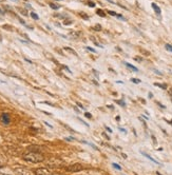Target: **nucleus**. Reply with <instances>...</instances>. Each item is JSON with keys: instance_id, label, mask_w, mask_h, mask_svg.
<instances>
[{"instance_id": "f257e3e1", "label": "nucleus", "mask_w": 172, "mask_h": 175, "mask_svg": "<svg viewBox=\"0 0 172 175\" xmlns=\"http://www.w3.org/2000/svg\"><path fill=\"white\" fill-rule=\"evenodd\" d=\"M22 158L25 160V162H34V164H37V162H41L44 160V156L39 152H35V151H29V152L25 153L22 155Z\"/></svg>"}, {"instance_id": "f03ea898", "label": "nucleus", "mask_w": 172, "mask_h": 175, "mask_svg": "<svg viewBox=\"0 0 172 175\" xmlns=\"http://www.w3.org/2000/svg\"><path fill=\"white\" fill-rule=\"evenodd\" d=\"M83 169H85V167L80 164H73V165H71V166H69V167L66 168L67 171L72 172V173H74V172H79Z\"/></svg>"}, {"instance_id": "7ed1b4c3", "label": "nucleus", "mask_w": 172, "mask_h": 175, "mask_svg": "<svg viewBox=\"0 0 172 175\" xmlns=\"http://www.w3.org/2000/svg\"><path fill=\"white\" fill-rule=\"evenodd\" d=\"M14 172H15L17 175H33V173L31 172V170H29L28 168H25V167L15 168Z\"/></svg>"}, {"instance_id": "20e7f679", "label": "nucleus", "mask_w": 172, "mask_h": 175, "mask_svg": "<svg viewBox=\"0 0 172 175\" xmlns=\"http://www.w3.org/2000/svg\"><path fill=\"white\" fill-rule=\"evenodd\" d=\"M35 175H59L58 173H53V172L49 171L45 168H38L34 171Z\"/></svg>"}, {"instance_id": "39448f33", "label": "nucleus", "mask_w": 172, "mask_h": 175, "mask_svg": "<svg viewBox=\"0 0 172 175\" xmlns=\"http://www.w3.org/2000/svg\"><path fill=\"white\" fill-rule=\"evenodd\" d=\"M0 121L3 122L4 125H9L10 121H11V118H10V115L8 113H2L1 117H0Z\"/></svg>"}, {"instance_id": "423d86ee", "label": "nucleus", "mask_w": 172, "mask_h": 175, "mask_svg": "<svg viewBox=\"0 0 172 175\" xmlns=\"http://www.w3.org/2000/svg\"><path fill=\"white\" fill-rule=\"evenodd\" d=\"M70 36L72 37V38H74V39H78V38H80V37L82 36V33L73 31V32H70Z\"/></svg>"}, {"instance_id": "0eeeda50", "label": "nucleus", "mask_w": 172, "mask_h": 175, "mask_svg": "<svg viewBox=\"0 0 172 175\" xmlns=\"http://www.w3.org/2000/svg\"><path fill=\"white\" fill-rule=\"evenodd\" d=\"M125 65H126L127 68L130 69V70H132L133 72H137V71H138L137 68L134 67V65H130V63H128V62H125Z\"/></svg>"}, {"instance_id": "6e6552de", "label": "nucleus", "mask_w": 172, "mask_h": 175, "mask_svg": "<svg viewBox=\"0 0 172 175\" xmlns=\"http://www.w3.org/2000/svg\"><path fill=\"white\" fill-rule=\"evenodd\" d=\"M90 39H91V40H92V41H93V42H94V44H95V46L99 47V48H104V47H102V46H101V44H100V43H99V42H98V41H97V40H96V39H95V37H94V36H91V37H90Z\"/></svg>"}, {"instance_id": "1a4fd4ad", "label": "nucleus", "mask_w": 172, "mask_h": 175, "mask_svg": "<svg viewBox=\"0 0 172 175\" xmlns=\"http://www.w3.org/2000/svg\"><path fill=\"white\" fill-rule=\"evenodd\" d=\"M142 153H143V155H144V156H146V157H147V158H149V159L151 160V162H153L154 164H156V165H159V162H156V160H155L154 158H152L151 156H150V155H148L147 153H144V152H142Z\"/></svg>"}, {"instance_id": "9d476101", "label": "nucleus", "mask_w": 172, "mask_h": 175, "mask_svg": "<svg viewBox=\"0 0 172 175\" xmlns=\"http://www.w3.org/2000/svg\"><path fill=\"white\" fill-rule=\"evenodd\" d=\"M152 8L154 9L155 13H156L157 15H159V14H161V9H159V6H156V4H155V3H152Z\"/></svg>"}, {"instance_id": "9b49d317", "label": "nucleus", "mask_w": 172, "mask_h": 175, "mask_svg": "<svg viewBox=\"0 0 172 175\" xmlns=\"http://www.w3.org/2000/svg\"><path fill=\"white\" fill-rule=\"evenodd\" d=\"M154 86L161 88V89H163V90H166L167 89V86H166V84H159V82H155Z\"/></svg>"}, {"instance_id": "f8f14e48", "label": "nucleus", "mask_w": 172, "mask_h": 175, "mask_svg": "<svg viewBox=\"0 0 172 175\" xmlns=\"http://www.w3.org/2000/svg\"><path fill=\"white\" fill-rule=\"evenodd\" d=\"M63 50H64V51H67V52H69V53L73 54V55L77 56V53H76V52H75V51H74V50H73V49H70V48H64Z\"/></svg>"}, {"instance_id": "ddd939ff", "label": "nucleus", "mask_w": 172, "mask_h": 175, "mask_svg": "<svg viewBox=\"0 0 172 175\" xmlns=\"http://www.w3.org/2000/svg\"><path fill=\"white\" fill-rule=\"evenodd\" d=\"M96 14H97L98 16H100V17H105V16H106V14L104 13V11L100 10V9H98V10L96 11Z\"/></svg>"}, {"instance_id": "4468645a", "label": "nucleus", "mask_w": 172, "mask_h": 175, "mask_svg": "<svg viewBox=\"0 0 172 175\" xmlns=\"http://www.w3.org/2000/svg\"><path fill=\"white\" fill-rule=\"evenodd\" d=\"M31 17H32L33 19H35V20H38V19H39L38 15H37V14H35L34 12H31Z\"/></svg>"}, {"instance_id": "2eb2a0df", "label": "nucleus", "mask_w": 172, "mask_h": 175, "mask_svg": "<svg viewBox=\"0 0 172 175\" xmlns=\"http://www.w3.org/2000/svg\"><path fill=\"white\" fill-rule=\"evenodd\" d=\"M50 6H51L53 10H58V9H60V6H57V4H54V3H50Z\"/></svg>"}, {"instance_id": "dca6fc26", "label": "nucleus", "mask_w": 172, "mask_h": 175, "mask_svg": "<svg viewBox=\"0 0 172 175\" xmlns=\"http://www.w3.org/2000/svg\"><path fill=\"white\" fill-rule=\"evenodd\" d=\"M79 15L82 16V18H83V19H85V20H88V19H89V16H88L87 14L82 13H82H79Z\"/></svg>"}, {"instance_id": "f3484780", "label": "nucleus", "mask_w": 172, "mask_h": 175, "mask_svg": "<svg viewBox=\"0 0 172 175\" xmlns=\"http://www.w3.org/2000/svg\"><path fill=\"white\" fill-rule=\"evenodd\" d=\"M165 48H166V50H167V51H169V52H172V46H171V44L167 43L166 46H165Z\"/></svg>"}, {"instance_id": "a211bd4d", "label": "nucleus", "mask_w": 172, "mask_h": 175, "mask_svg": "<svg viewBox=\"0 0 172 175\" xmlns=\"http://www.w3.org/2000/svg\"><path fill=\"white\" fill-rule=\"evenodd\" d=\"M93 29H94L95 31H101V25L100 24H96L93 27Z\"/></svg>"}, {"instance_id": "6ab92c4d", "label": "nucleus", "mask_w": 172, "mask_h": 175, "mask_svg": "<svg viewBox=\"0 0 172 175\" xmlns=\"http://www.w3.org/2000/svg\"><path fill=\"white\" fill-rule=\"evenodd\" d=\"M131 81L134 84H140V79H137V78H131Z\"/></svg>"}, {"instance_id": "aec40b11", "label": "nucleus", "mask_w": 172, "mask_h": 175, "mask_svg": "<svg viewBox=\"0 0 172 175\" xmlns=\"http://www.w3.org/2000/svg\"><path fill=\"white\" fill-rule=\"evenodd\" d=\"M72 22H73L72 20L67 19V20H64V21H63V24H64V25H69V24H71V23H72Z\"/></svg>"}, {"instance_id": "412c9836", "label": "nucleus", "mask_w": 172, "mask_h": 175, "mask_svg": "<svg viewBox=\"0 0 172 175\" xmlns=\"http://www.w3.org/2000/svg\"><path fill=\"white\" fill-rule=\"evenodd\" d=\"M116 102H117L118 103V105L119 106H121V107H125V101H121V100H117V101H116Z\"/></svg>"}, {"instance_id": "4be33fe9", "label": "nucleus", "mask_w": 172, "mask_h": 175, "mask_svg": "<svg viewBox=\"0 0 172 175\" xmlns=\"http://www.w3.org/2000/svg\"><path fill=\"white\" fill-rule=\"evenodd\" d=\"M3 29H6V30H9V31H13V27H10V25H3Z\"/></svg>"}, {"instance_id": "5701e85b", "label": "nucleus", "mask_w": 172, "mask_h": 175, "mask_svg": "<svg viewBox=\"0 0 172 175\" xmlns=\"http://www.w3.org/2000/svg\"><path fill=\"white\" fill-rule=\"evenodd\" d=\"M112 166H113V168H115L116 170H121V167L120 166H118L117 164H113Z\"/></svg>"}, {"instance_id": "b1692460", "label": "nucleus", "mask_w": 172, "mask_h": 175, "mask_svg": "<svg viewBox=\"0 0 172 175\" xmlns=\"http://www.w3.org/2000/svg\"><path fill=\"white\" fill-rule=\"evenodd\" d=\"M87 4L90 6V8H94V6H95V3H94V2H92V1H89Z\"/></svg>"}, {"instance_id": "393cba45", "label": "nucleus", "mask_w": 172, "mask_h": 175, "mask_svg": "<svg viewBox=\"0 0 172 175\" xmlns=\"http://www.w3.org/2000/svg\"><path fill=\"white\" fill-rule=\"evenodd\" d=\"M88 50V51H90V52H93V53H96V51H95V49H93V48H90V47H87L86 48Z\"/></svg>"}, {"instance_id": "a878e982", "label": "nucleus", "mask_w": 172, "mask_h": 175, "mask_svg": "<svg viewBox=\"0 0 172 175\" xmlns=\"http://www.w3.org/2000/svg\"><path fill=\"white\" fill-rule=\"evenodd\" d=\"M134 60L138 61V62H142V61H143V58H142V57H138V56H136V57H134Z\"/></svg>"}, {"instance_id": "bb28decb", "label": "nucleus", "mask_w": 172, "mask_h": 175, "mask_svg": "<svg viewBox=\"0 0 172 175\" xmlns=\"http://www.w3.org/2000/svg\"><path fill=\"white\" fill-rule=\"evenodd\" d=\"M108 13L110 14V15H112V16H116V17H117V14H116L115 12H113V11H109Z\"/></svg>"}, {"instance_id": "cd10ccee", "label": "nucleus", "mask_w": 172, "mask_h": 175, "mask_svg": "<svg viewBox=\"0 0 172 175\" xmlns=\"http://www.w3.org/2000/svg\"><path fill=\"white\" fill-rule=\"evenodd\" d=\"M20 11H21V12H20L21 14H23L25 16H28V13H27V12H25V10H20Z\"/></svg>"}, {"instance_id": "c85d7f7f", "label": "nucleus", "mask_w": 172, "mask_h": 175, "mask_svg": "<svg viewBox=\"0 0 172 175\" xmlns=\"http://www.w3.org/2000/svg\"><path fill=\"white\" fill-rule=\"evenodd\" d=\"M85 115H86V117H88V118H92V115H91L90 113H85Z\"/></svg>"}, {"instance_id": "c756f323", "label": "nucleus", "mask_w": 172, "mask_h": 175, "mask_svg": "<svg viewBox=\"0 0 172 175\" xmlns=\"http://www.w3.org/2000/svg\"><path fill=\"white\" fill-rule=\"evenodd\" d=\"M0 175H11V174H8V173H4V172L0 171Z\"/></svg>"}, {"instance_id": "7c9ffc66", "label": "nucleus", "mask_w": 172, "mask_h": 175, "mask_svg": "<svg viewBox=\"0 0 172 175\" xmlns=\"http://www.w3.org/2000/svg\"><path fill=\"white\" fill-rule=\"evenodd\" d=\"M153 71H154V73H156V74H159V75H163V74H162L161 72H157L156 70H153Z\"/></svg>"}, {"instance_id": "2f4dec72", "label": "nucleus", "mask_w": 172, "mask_h": 175, "mask_svg": "<svg viewBox=\"0 0 172 175\" xmlns=\"http://www.w3.org/2000/svg\"><path fill=\"white\" fill-rule=\"evenodd\" d=\"M106 129H107V130H108V132H110V133H111V132H112V130H111V129H110V128H109V127H106Z\"/></svg>"}, {"instance_id": "473e14b6", "label": "nucleus", "mask_w": 172, "mask_h": 175, "mask_svg": "<svg viewBox=\"0 0 172 175\" xmlns=\"http://www.w3.org/2000/svg\"><path fill=\"white\" fill-rule=\"evenodd\" d=\"M6 1V0H0V2H4Z\"/></svg>"}, {"instance_id": "72a5a7b5", "label": "nucleus", "mask_w": 172, "mask_h": 175, "mask_svg": "<svg viewBox=\"0 0 172 175\" xmlns=\"http://www.w3.org/2000/svg\"><path fill=\"white\" fill-rule=\"evenodd\" d=\"M14 1H17V0H14Z\"/></svg>"}]
</instances>
